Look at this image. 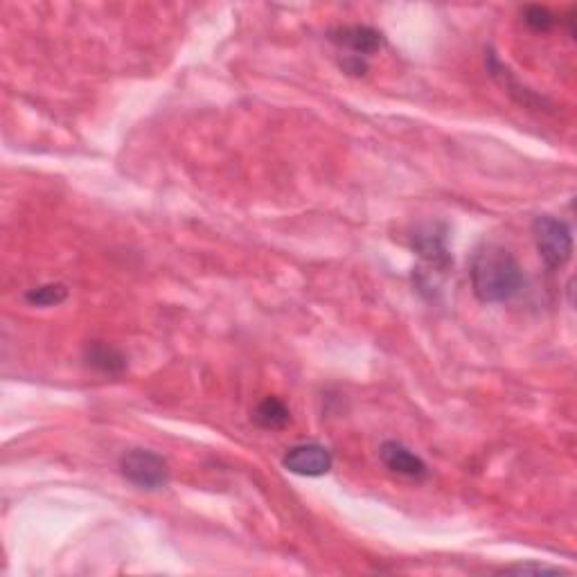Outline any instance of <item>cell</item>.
I'll use <instances>...</instances> for the list:
<instances>
[{
    "label": "cell",
    "mask_w": 577,
    "mask_h": 577,
    "mask_svg": "<svg viewBox=\"0 0 577 577\" xmlns=\"http://www.w3.org/2000/svg\"><path fill=\"white\" fill-rule=\"evenodd\" d=\"M472 289L481 303H508L523 289V269L508 248L499 244H483L476 248L469 266Z\"/></svg>",
    "instance_id": "cell-1"
},
{
    "label": "cell",
    "mask_w": 577,
    "mask_h": 577,
    "mask_svg": "<svg viewBox=\"0 0 577 577\" xmlns=\"http://www.w3.org/2000/svg\"><path fill=\"white\" fill-rule=\"evenodd\" d=\"M532 239H535L539 257L550 271L562 269L571 262L573 230L566 221L550 215L535 217V221H532Z\"/></svg>",
    "instance_id": "cell-2"
},
{
    "label": "cell",
    "mask_w": 577,
    "mask_h": 577,
    "mask_svg": "<svg viewBox=\"0 0 577 577\" xmlns=\"http://www.w3.org/2000/svg\"><path fill=\"white\" fill-rule=\"evenodd\" d=\"M120 472L140 490H163L170 483V465L152 449H131L120 458Z\"/></svg>",
    "instance_id": "cell-3"
},
{
    "label": "cell",
    "mask_w": 577,
    "mask_h": 577,
    "mask_svg": "<svg viewBox=\"0 0 577 577\" xmlns=\"http://www.w3.org/2000/svg\"><path fill=\"white\" fill-rule=\"evenodd\" d=\"M282 465L287 472L305 478H318L332 472L334 458L330 449L316 442H303V445L291 447L282 458Z\"/></svg>",
    "instance_id": "cell-4"
},
{
    "label": "cell",
    "mask_w": 577,
    "mask_h": 577,
    "mask_svg": "<svg viewBox=\"0 0 577 577\" xmlns=\"http://www.w3.org/2000/svg\"><path fill=\"white\" fill-rule=\"evenodd\" d=\"M330 41L336 48L352 52V57L366 59L384 46V34L368 25H343L330 32Z\"/></svg>",
    "instance_id": "cell-5"
},
{
    "label": "cell",
    "mask_w": 577,
    "mask_h": 577,
    "mask_svg": "<svg viewBox=\"0 0 577 577\" xmlns=\"http://www.w3.org/2000/svg\"><path fill=\"white\" fill-rule=\"evenodd\" d=\"M413 248L426 264L440 273H447L454 266L445 242V233L436 226H424L422 230H417L413 235Z\"/></svg>",
    "instance_id": "cell-6"
},
{
    "label": "cell",
    "mask_w": 577,
    "mask_h": 577,
    "mask_svg": "<svg viewBox=\"0 0 577 577\" xmlns=\"http://www.w3.org/2000/svg\"><path fill=\"white\" fill-rule=\"evenodd\" d=\"M379 458L388 472H393L397 476L424 478L426 474H429L424 460L417 454H413L408 447H404L402 442H395V440L384 442V445L379 447Z\"/></svg>",
    "instance_id": "cell-7"
},
{
    "label": "cell",
    "mask_w": 577,
    "mask_h": 577,
    "mask_svg": "<svg viewBox=\"0 0 577 577\" xmlns=\"http://www.w3.org/2000/svg\"><path fill=\"white\" fill-rule=\"evenodd\" d=\"M84 361L88 368H93L109 377H120L122 372L127 370V357H124L118 348H113V345L102 343V341H93L86 345Z\"/></svg>",
    "instance_id": "cell-8"
},
{
    "label": "cell",
    "mask_w": 577,
    "mask_h": 577,
    "mask_svg": "<svg viewBox=\"0 0 577 577\" xmlns=\"http://www.w3.org/2000/svg\"><path fill=\"white\" fill-rule=\"evenodd\" d=\"M253 422L266 431H280L291 422L289 406L280 397H264L253 411Z\"/></svg>",
    "instance_id": "cell-9"
},
{
    "label": "cell",
    "mask_w": 577,
    "mask_h": 577,
    "mask_svg": "<svg viewBox=\"0 0 577 577\" xmlns=\"http://www.w3.org/2000/svg\"><path fill=\"white\" fill-rule=\"evenodd\" d=\"M66 298H68L66 284H59V282L41 284V287H34L28 291V294H25V300H28L32 307H57L64 303Z\"/></svg>",
    "instance_id": "cell-10"
},
{
    "label": "cell",
    "mask_w": 577,
    "mask_h": 577,
    "mask_svg": "<svg viewBox=\"0 0 577 577\" xmlns=\"http://www.w3.org/2000/svg\"><path fill=\"white\" fill-rule=\"evenodd\" d=\"M521 19L526 23V28L532 32L546 34L557 25V16L548 10V7L541 5H528L526 10L521 12Z\"/></svg>",
    "instance_id": "cell-11"
},
{
    "label": "cell",
    "mask_w": 577,
    "mask_h": 577,
    "mask_svg": "<svg viewBox=\"0 0 577 577\" xmlns=\"http://www.w3.org/2000/svg\"><path fill=\"white\" fill-rule=\"evenodd\" d=\"M503 573H519V575H526V573H562V568L546 566V564H519V566L503 568Z\"/></svg>",
    "instance_id": "cell-12"
},
{
    "label": "cell",
    "mask_w": 577,
    "mask_h": 577,
    "mask_svg": "<svg viewBox=\"0 0 577 577\" xmlns=\"http://www.w3.org/2000/svg\"><path fill=\"white\" fill-rule=\"evenodd\" d=\"M341 68H343L348 75H366L368 64H366V59L348 55V57H345V59L341 61Z\"/></svg>",
    "instance_id": "cell-13"
}]
</instances>
